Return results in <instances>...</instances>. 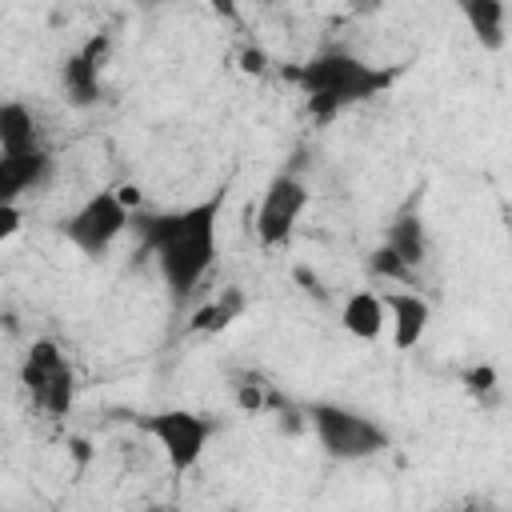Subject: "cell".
<instances>
[{
    "label": "cell",
    "instance_id": "1",
    "mask_svg": "<svg viewBox=\"0 0 512 512\" xmlns=\"http://www.w3.org/2000/svg\"><path fill=\"white\" fill-rule=\"evenodd\" d=\"M220 212H224V188L212 196L172 208V212H132L128 232L140 236V252H148L172 292L176 304H188V296L204 284V276L216 264V236H220Z\"/></svg>",
    "mask_w": 512,
    "mask_h": 512
},
{
    "label": "cell",
    "instance_id": "2",
    "mask_svg": "<svg viewBox=\"0 0 512 512\" xmlns=\"http://www.w3.org/2000/svg\"><path fill=\"white\" fill-rule=\"evenodd\" d=\"M284 76L304 88L312 120L328 124L348 104H364L372 96H384L396 84L400 68H376V64H368V60L344 52V48H324V52L308 56L300 68H292Z\"/></svg>",
    "mask_w": 512,
    "mask_h": 512
},
{
    "label": "cell",
    "instance_id": "3",
    "mask_svg": "<svg viewBox=\"0 0 512 512\" xmlns=\"http://www.w3.org/2000/svg\"><path fill=\"white\" fill-rule=\"evenodd\" d=\"M308 424L332 460H368L388 448V432L376 420H368L356 408L332 404V400L308 404Z\"/></svg>",
    "mask_w": 512,
    "mask_h": 512
},
{
    "label": "cell",
    "instance_id": "4",
    "mask_svg": "<svg viewBox=\"0 0 512 512\" xmlns=\"http://www.w3.org/2000/svg\"><path fill=\"white\" fill-rule=\"evenodd\" d=\"M20 384H24L28 400H32L44 416L60 420V416L72 412L76 376H72V364H68V356L60 352L56 340H36V344L24 352V360H20Z\"/></svg>",
    "mask_w": 512,
    "mask_h": 512
},
{
    "label": "cell",
    "instance_id": "5",
    "mask_svg": "<svg viewBox=\"0 0 512 512\" xmlns=\"http://www.w3.org/2000/svg\"><path fill=\"white\" fill-rule=\"evenodd\" d=\"M128 220H132V208L116 196V188H104L96 196H88L68 220H60V236L84 252V256H104L124 232H128Z\"/></svg>",
    "mask_w": 512,
    "mask_h": 512
},
{
    "label": "cell",
    "instance_id": "6",
    "mask_svg": "<svg viewBox=\"0 0 512 512\" xmlns=\"http://www.w3.org/2000/svg\"><path fill=\"white\" fill-rule=\"evenodd\" d=\"M140 428L152 432L168 456V468L176 476H184L208 448L212 432H216V420L192 412V408H168V412H152V416H140Z\"/></svg>",
    "mask_w": 512,
    "mask_h": 512
},
{
    "label": "cell",
    "instance_id": "7",
    "mask_svg": "<svg viewBox=\"0 0 512 512\" xmlns=\"http://www.w3.org/2000/svg\"><path fill=\"white\" fill-rule=\"evenodd\" d=\"M304 208H308V188H304V180H296V176H288V172L272 176L268 188H264V196H260V208H256V240H260L264 248L284 244V240L296 232Z\"/></svg>",
    "mask_w": 512,
    "mask_h": 512
},
{
    "label": "cell",
    "instance_id": "8",
    "mask_svg": "<svg viewBox=\"0 0 512 512\" xmlns=\"http://www.w3.org/2000/svg\"><path fill=\"white\" fill-rule=\"evenodd\" d=\"M104 52H108V36L100 32V36L84 40L72 56H64V64H60V88H64V96H68L72 108H92L104 96V84H100Z\"/></svg>",
    "mask_w": 512,
    "mask_h": 512
},
{
    "label": "cell",
    "instance_id": "9",
    "mask_svg": "<svg viewBox=\"0 0 512 512\" xmlns=\"http://www.w3.org/2000/svg\"><path fill=\"white\" fill-rule=\"evenodd\" d=\"M384 312H392V344L400 352L416 348L428 332V320H432V308L420 292H384Z\"/></svg>",
    "mask_w": 512,
    "mask_h": 512
},
{
    "label": "cell",
    "instance_id": "10",
    "mask_svg": "<svg viewBox=\"0 0 512 512\" xmlns=\"http://www.w3.org/2000/svg\"><path fill=\"white\" fill-rule=\"evenodd\" d=\"M52 160L44 148H28V152H0V200L16 204V196H24L28 188H36L48 176Z\"/></svg>",
    "mask_w": 512,
    "mask_h": 512
},
{
    "label": "cell",
    "instance_id": "11",
    "mask_svg": "<svg viewBox=\"0 0 512 512\" xmlns=\"http://www.w3.org/2000/svg\"><path fill=\"white\" fill-rule=\"evenodd\" d=\"M384 244H388L412 272L424 264V256H428V236H424V220H420L416 196L396 212V220H392L388 232H384Z\"/></svg>",
    "mask_w": 512,
    "mask_h": 512
},
{
    "label": "cell",
    "instance_id": "12",
    "mask_svg": "<svg viewBox=\"0 0 512 512\" xmlns=\"http://www.w3.org/2000/svg\"><path fill=\"white\" fill-rule=\"evenodd\" d=\"M340 328L356 340H376L384 332V300L376 292H352L340 308Z\"/></svg>",
    "mask_w": 512,
    "mask_h": 512
},
{
    "label": "cell",
    "instance_id": "13",
    "mask_svg": "<svg viewBox=\"0 0 512 512\" xmlns=\"http://www.w3.org/2000/svg\"><path fill=\"white\" fill-rule=\"evenodd\" d=\"M40 148V128L28 104L8 100L0 104V152H28Z\"/></svg>",
    "mask_w": 512,
    "mask_h": 512
},
{
    "label": "cell",
    "instance_id": "14",
    "mask_svg": "<svg viewBox=\"0 0 512 512\" xmlns=\"http://www.w3.org/2000/svg\"><path fill=\"white\" fill-rule=\"evenodd\" d=\"M472 36L480 40V48L500 52L504 48V0H456Z\"/></svg>",
    "mask_w": 512,
    "mask_h": 512
},
{
    "label": "cell",
    "instance_id": "15",
    "mask_svg": "<svg viewBox=\"0 0 512 512\" xmlns=\"http://www.w3.org/2000/svg\"><path fill=\"white\" fill-rule=\"evenodd\" d=\"M244 308H248L244 292H240V288H224L216 300H208V304L192 316V328H196V332H220V328H228L232 320H240Z\"/></svg>",
    "mask_w": 512,
    "mask_h": 512
},
{
    "label": "cell",
    "instance_id": "16",
    "mask_svg": "<svg viewBox=\"0 0 512 512\" xmlns=\"http://www.w3.org/2000/svg\"><path fill=\"white\" fill-rule=\"evenodd\" d=\"M368 272H372V276H384V280H404V284L416 276V272H412L388 244H380V248L368 252Z\"/></svg>",
    "mask_w": 512,
    "mask_h": 512
},
{
    "label": "cell",
    "instance_id": "17",
    "mask_svg": "<svg viewBox=\"0 0 512 512\" xmlns=\"http://www.w3.org/2000/svg\"><path fill=\"white\" fill-rule=\"evenodd\" d=\"M464 384H468V392H472V396L492 392V388H496V368H492V364H480V368L464 372Z\"/></svg>",
    "mask_w": 512,
    "mask_h": 512
},
{
    "label": "cell",
    "instance_id": "18",
    "mask_svg": "<svg viewBox=\"0 0 512 512\" xmlns=\"http://www.w3.org/2000/svg\"><path fill=\"white\" fill-rule=\"evenodd\" d=\"M16 232H20V208L0 200V244H4V240H12Z\"/></svg>",
    "mask_w": 512,
    "mask_h": 512
},
{
    "label": "cell",
    "instance_id": "19",
    "mask_svg": "<svg viewBox=\"0 0 512 512\" xmlns=\"http://www.w3.org/2000/svg\"><path fill=\"white\" fill-rule=\"evenodd\" d=\"M236 400H240L244 412H256V408L264 404V392H260V384L248 380V384H236Z\"/></svg>",
    "mask_w": 512,
    "mask_h": 512
},
{
    "label": "cell",
    "instance_id": "20",
    "mask_svg": "<svg viewBox=\"0 0 512 512\" xmlns=\"http://www.w3.org/2000/svg\"><path fill=\"white\" fill-rule=\"evenodd\" d=\"M296 280H300V284L308 288V296H316V300H328V292H324V284H320V280H316V276H312L308 268H296Z\"/></svg>",
    "mask_w": 512,
    "mask_h": 512
},
{
    "label": "cell",
    "instance_id": "21",
    "mask_svg": "<svg viewBox=\"0 0 512 512\" xmlns=\"http://www.w3.org/2000/svg\"><path fill=\"white\" fill-rule=\"evenodd\" d=\"M208 4H212V12H216V16H224V20H240L236 0H208Z\"/></svg>",
    "mask_w": 512,
    "mask_h": 512
},
{
    "label": "cell",
    "instance_id": "22",
    "mask_svg": "<svg viewBox=\"0 0 512 512\" xmlns=\"http://www.w3.org/2000/svg\"><path fill=\"white\" fill-rule=\"evenodd\" d=\"M116 196H120V200H124L132 212H140V188H132V184H120V188H116Z\"/></svg>",
    "mask_w": 512,
    "mask_h": 512
},
{
    "label": "cell",
    "instance_id": "23",
    "mask_svg": "<svg viewBox=\"0 0 512 512\" xmlns=\"http://www.w3.org/2000/svg\"><path fill=\"white\" fill-rule=\"evenodd\" d=\"M244 72H264V52H244Z\"/></svg>",
    "mask_w": 512,
    "mask_h": 512
},
{
    "label": "cell",
    "instance_id": "24",
    "mask_svg": "<svg viewBox=\"0 0 512 512\" xmlns=\"http://www.w3.org/2000/svg\"><path fill=\"white\" fill-rule=\"evenodd\" d=\"M352 4V12H376L380 8V0H348Z\"/></svg>",
    "mask_w": 512,
    "mask_h": 512
}]
</instances>
